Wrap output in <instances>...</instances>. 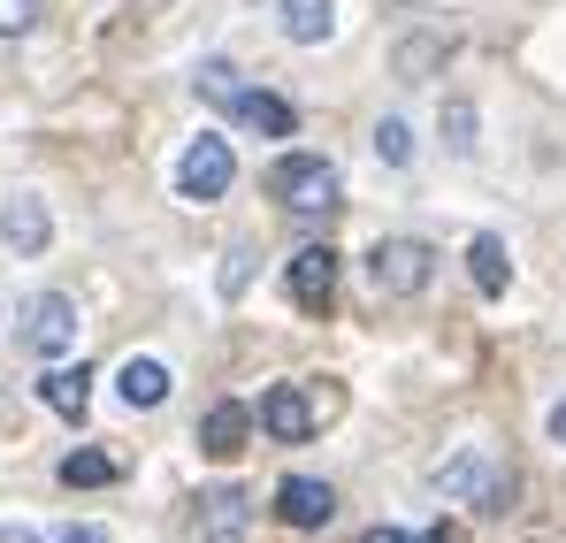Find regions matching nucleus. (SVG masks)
Wrapping results in <instances>:
<instances>
[{"label":"nucleus","instance_id":"obj_5","mask_svg":"<svg viewBox=\"0 0 566 543\" xmlns=\"http://www.w3.org/2000/svg\"><path fill=\"white\" fill-rule=\"evenodd\" d=\"M23 353H39V361H62L70 345H77V299L70 291H39L31 306H23Z\"/></svg>","mask_w":566,"mask_h":543},{"label":"nucleus","instance_id":"obj_16","mask_svg":"<svg viewBox=\"0 0 566 543\" xmlns=\"http://www.w3.org/2000/svg\"><path fill=\"white\" fill-rule=\"evenodd\" d=\"M115 390H123V406H161V398H169V367L161 361H123Z\"/></svg>","mask_w":566,"mask_h":543},{"label":"nucleus","instance_id":"obj_24","mask_svg":"<svg viewBox=\"0 0 566 543\" xmlns=\"http://www.w3.org/2000/svg\"><path fill=\"white\" fill-rule=\"evenodd\" d=\"M245 261H253V253H245V246H238V253H230V269H222V291H230V299H238V291H245Z\"/></svg>","mask_w":566,"mask_h":543},{"label":"nucleus","instance_id":"obj_3","mask_svg":"<svg viewBox=\"0 0 566 543\" xmlns=\"http://www.w3.org/2000/svg\"><path fill=\"white\" fill-rule=\"evenodd\" d=\"M437 275V253L421 238H376L368 246V291L376 299H421Z\"/></svg>","mask_w":566,"mask_h":543},{"label":"nucleus","instance_id":"obj_8","mask_svg":"<svg viewBox=\"0 0 566 543\" xmlns=\"http://www.w3.org/2000/svg\"><path fill=\"white\" fill-rule=\"evenodd\" d=\"M245 536H253V498L238 482L207 490L199 498V543H245Z\"/></svg>","mask_w":566,"mask_h":543},{"label":"nucleus","instance_id":"obj_21","mask_svg":"<svg viewBox=\"0 0 566 543\" xmlns=\"http://www.w3.org/2000/svg\"><path fill=\"white\" fill-rule=\"evenodd\" d=\"M360 543H460V529H452V521H437V529H421V536H406V529H390V521H382V529H368Z\"/></svg>","mask_w":566,"mask_h":543},{"label":"nucleus","instance_id":"obj_15","mask_svg":"<svg viewBox=\"0 0 566 543\" xmlns=\"http://www.w3.org/2000/svg\"><path fill=\"white\" fill-rule=\"evenodd\" d=\"M468 275H474V291H482V299H497V291L513 283V261H505V238H490V230H482V238L468 246Z\"/></svg>","mask_w":566,"mask_h":543},{"label":"nucleus","instance_id":"obj_9","mask_svg":"<svg viewBox=\"0 0 566 543\" xmlns=\"http://www.w3.org/2000/svg\"><path fill=\"white\" fill-rule=\"evenodd\" d=\"M276 513L291 521V529H322V521L337 513V490L314 482V474H283L276 482Z\"/></svg>","mask_w":566,"mask_h":543},{"label":"nucleus","instance_id":"obj_1","mask_svg":"<svg viewBox=\"0 0 566 543\" xmlns=\"http://www.w3.org/2000/svg\"><path fill=\"white\" fill-rule=\"evenodd\" d=\"M429 490L460 498V505H474V513H505V505H513V467H505L497 452H482V445H468V452H452V459L429 467Z\"/></svg>","mask_w":566,"mask_h":543},{"label":"nucleus","instance_id":"obj_14","mask_svg":"<svg viewBox=\"0 0 566 543\" xmlns=\"http://www.w3.org/2000/svg\"><path fill=\"white\" fill-rule=\"evenodd\" d=\"M238 123H253L261 138H291V130H298V107H291V100H276V92H253V85H245Z\"/></svg>","mask_w":566,"mask_h":543},{"label":"nucleus","instance_id":"obj_22","mask_svg":"<svg viewBox=\"0 0 566 543\" xmlns=\"http://www.w3.org/2000/svg\"><path fill=\"white\" fill-rule=\"evenodd\" d=\"M444 130H452V154H474V107H468V100L444 107Z\"/></svg>","mask_w":566,"mask_h":543},{"label":"nucleus","instance_id":"obj_25","mask_svg":"<svg viewBox=\"0 0 566 543\" xmlns=\"http://www.w3.org/2000/svg\"><path fill=\"white\" fill-rule=\"evenodd\" d=\"M54 543H107V529H62Z\"/></svg>","mask_w":566,"mask_h":543},{"label":"nucleus","instance_id":"obj_18","mask_svg":"<svg viewBox=\"0 0 566 543\" xmlns=\"http://www.w3.org/2000/svg\"><path fill=\"white\" fill-rule=\"evenodd\" d=\"M62 482H70V490H99V482H115V459L107 452H70L62 459Z\"/></svg>","mask_w":566,"mask_h":543},{"label":"nucleus","instance_id":"obj_10","mask_svg":"<svg viewBox=\"0 0 566 543\" xmlns=\"http://www.w3.org/2000/svg\"><path fill=\"white\" fill-rule=\"evenodd\" d=\"M261 429H269L276 445H306V437H314V406H306L298 383H276V390L261 398Z\"/></svg>","mask_w":566,"mask_h":543},{"label":"nucleus","instance_id":"obj_20","mask_svg":"<svg viewBox=\"0 0 566 543\" xmlns=\"http://www.w3.org/2000/svg\"><path fill=\"white\" fill-rule=\"evenodd\" d=\"M444 54H452L444 39H406V46H398V70H406V77H421V70H437Z\"/></svg>","mask_w":566,"mask_h":543},{"label":"nucleus","instance_id":"obj_26","mask_svg":"<svg viewBox=\"0 0 566 543\" xmlns=\"http://www.w3.org/2000/svg\"><path fill=\"white\" fill-rule=\"evenodd\" d=\"M552 445H566V398L552 406Z\"/></svg>","mask_w":566,"mask_h":543},{"label":"nucleus","instance_id":"obj_2","mask_svg":"<svg viewBox=\"0 0 566 543\" xmlns=\"http://www.w3.org/2000/svg\"><path fill=\"white\" fill-rule=\"evenodd\" d=\"M337 191H345V177H337V161H322V154H283L276 169H269V199L291 207V215H329Z\"/></svg>","mask_w":566,"mask_h":543},{"label":"nucleus","instance_id":"obj_7","mask_svg":"<svg viewBox=\"0 0 566 543\" xmlns=\"http://www.w3.org/2000/svg\"><path fill=\"white\" fill-rule=\"evenodd\" d=\"M0 238H8V253L39 261V253L54 246V215H46V199H31V191L0 199Z\"/></svg>","mask_w":566,"mask_h":543},{"label":"nucleus","instance_id":"obj_6","mask_svg":"<svg viewBox=\"0 0 566 543\" xmlns=\"http://www.w3.org/2000/svg\"><path fill=\"white\" fill-rule=\"evenodd\" d=\"M283 291H291L298 314H329V299H337V246H298Z\"/></svg>","mask_w":566,"mask_h":543},{"label":"nucleus","instance_id":"obj_11","mask_svg":"<svg viewBox=\"0 0 566 543\" xmlns=\"http://www.w3.org/2000/svg\"><path fill=\"white\" fill-rule=\"evenodd\" d=\"M245 437H253V414H245L238 398L207 406V421H199V452H207V459H238V452H245Z\"/></svg>","mask_w":566,"mask_h":543},{"label":"nucleus","instance_id":"obj_23","mask_svg":"<svg viewBox=\"0 0 566 543\" xmlns=\"http://www.w3.org/2000/svg\"><path fill=\"white\" fill-rule=\"evenodd\" d=\"M39 23V0H0V39H23Z\"/></svg>","mask_w":566,"mask_h":543},{"label":"nucleus","instance_id":"obj_13","mask_svg":"<svg viewBox=\"0 0 566 543\" xmlns=\"http://www.w3.org/2000/svg\"><path fill=\"white\" fill-rule=\"evenodd\" d=\"M283 39L291 46H322L329 31H337V0H283Z\"/></svg>","mask_w":566,"mask_h":543},{"label":"nucleus","instance_id":"obj_17","mask_svg":"<svg viewBox=\"0 0 566 543\" xmlns=\"http://www.w3.org/2000/svg\"><path fill=\"white\" fill-rule=\"evenodd\" d=\"M199 100H214V107H230L238 115V100H245V77H238V62H199Z\"/></svg>","mask_w":566,"mask_h":543},{"label":"nucleus","instance_id":"obj_12","mask_svg":"<svg viewBox=\"0 0 566 543\" xmlns=\"http://www.w3.org/2000/svg\"><path fill=\"white\" fill-rule=\"evenodd\" d=\"M39 398H46L62 421H85V406H93V367H46V375H39Z\"/></svg>","mask_w":566,"mask_h":543},{"label":"nucleus","instance_id":"obj_19","mask_svg":"<svg viewBox=\"0 0 566 543\" xmlns=\"http://www.w3.org/2000/svg\"><path fill=\"white\" fill-rule=\"evenodd\" d=\"M376 154L390 161V169H406V161H413V130H406L398 115H382V123H376Z\"/></svg>","mask_w":566,"mask_h":543},{"label":"nucleus","instance_id":"obj_4","mask_svg":"<svg viewBox=\"0 0 566 543\" xmlns=\"http://www.w3.org/2000/svg\"><path fill=\"white\" fill-rule=\"evenodd\" d=\"M238 177V154H230V138H214V130H199L185 146V161H177V199L191 207H207V199H222Z\"/></svg>","mask_w":566,"mask_h":543}]
</instances>
